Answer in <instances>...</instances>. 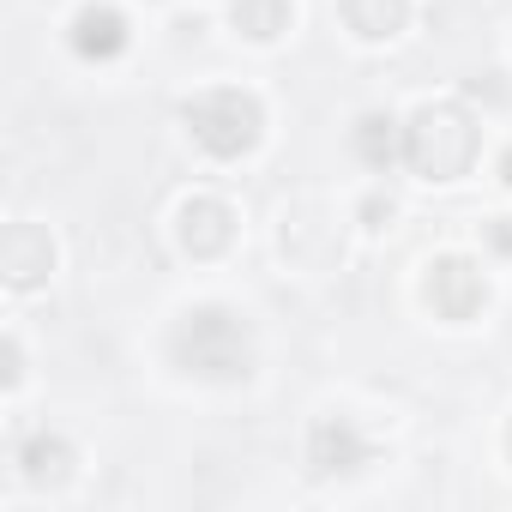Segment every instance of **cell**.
<instances>
[{
    "label": "cell",
    "mask_w": 512,
    "mask_h": 512,
    "mask_svg": "<svg viewBox=\"0 0 512 512\" xmlns=\"http://www.w3.org/2000/svg\"><path fill=\"white\" fill-rule=\"evenodd\" d=\"M169 356L181 374L211 380V386H235L253 374V326L247 314H235L229 302H193L175 332H169Z\"/></svg>",
    "instance_id": "6da1fadb"
},
{
    "label": "cell",
    "mask_w": 512,
    "mask_h": 512,
    "mask_svg": "<svg viewBox=\"0 0 512 512\" xmlns=\"http://www.w3.org/2000/svg\"><path fill=\"white\" fill-rule=\"evenodd\" d=\"M476 157H482V121L464 103L440 97V103L410 109V121H404V169L416 181H440V187L464 181L476 169Z\"/></svg>",
    "instance_id": "7a4b0ae2"
},
{
    "label": "cell",
    "mask_w": 512,
    "mask_h": 512,
    "mask_svg": "<svg viewBox=\"0 0 512 512\" xmlns=\"http://www.w3.org/2000/svg\"><path fill=\"white\" fill-rule=\"evenodd\" d=\"M181 127L211 163H241L266 139V103L247 85H205L181 103Z\"/></svg>",
    "instance_id": "3957f363"
},
{
    "label": "cell",
    "mask_w": 512,
    "mask_h": 512,
    "mask_svg": "<svg viewBox=\"0 0 512 512\" xmlns=\"http://www.w3.org/2000/svg\"><path fill=\"white\" fill-rule=\"evenodd\" d=\"M422 302L446 326H470L488 308V266L476 253H434L422 266Z\"/></svg>",
    "instance_id": "277c9868"
},
{
    "label": "cell",
    "mask_w": 512,
    "mask_h": 512,
    "mask_svg": "<svg viewBox=\"0 0 512 512\" xmlns=\"http://www.w3.org/2000/svg\"><path fill=\"white\" fill-rule=\"evenodd\" d=\"M235 235H241V217H235L229 199H217V193H187V199L175 205V247L187 253L193 266L223 260V253L235 247Z\"/></svg>",
    "instance_id": "5b68a950"
},
{
    "label": "cell",
    "mask_w": 512,
    "mask_h": 512,
    "mask_svg": "<svg viewBox=\"0 0 512 512\" xmlns=\"http://www.w3.org/2000/svg\"><path fill=\"white\" fill-rule=\"evenodd\" d=\"M278 247L284 260L302 266V272H326L338 260V217L320 205V199H302L284 211V229H278Z\"/></svg>",
    "instance_id": "8992f818"
},
{
    "label": "cell",
    "mask_w": 512,
    "mask_h": 512,
    "mask_svg": "<svg viewBox=\"0 0 512 512\" xmlns=\"http://www.w3.org/2000/svg\"><path fill=\"white\" fill-rule=\"evenodd\" d=\"M374 458V440L362 434L356 416H314L308 428V470L314 476H350Z\"/></svg>",
    "instance_id": "52a82bcc"
},
{
    "label": "cell",
    "mask_w": 512,
    "mask_h": 512,
    "mask_svg": "<svg viewBox=\"0 0 512 512\" xmlns=\"http://www.w3.org/2000/svg\"><path fill=\"white\" fill-rule=\"evenodd\" d=\"M55 260H61V253H55V235L43 223H13L7 241H0V272H7V290L13 296L43 290L49 272H55Z\"/></svg>",
    "instance_id": "ba28073f"
},
{
    "label": "cell",
    "mask_w": 512,
    "mask_h": 512,
    "mask_svg": "<svg viewBox=\"0 0 512 512\" xmlns=\"http://www.w3.org/2000/svg\"><path fill=\"white\" fill-rule=\"evenodd\" d=\"M67 43H73V55H79V61L109 67V61H121V55H127L133 31H127L121 7H109V0H85V7L73 13V25H67Z\"/></svg>",
    "instance_id": "9c48e42d"
},
{
    "label": "cell",
    "mask_w": 512,
    "mask_h": 512,
    "mask_svg": "<svg viewBox=\"0 0 512 512\" xmlns=\"http://www.w3.org/2000/svg\"><path fill=\"white\" fill-rule=\"evenodd\" d=\"M13 464H19V482H31V488H61V482H73L79 452H73V440H67V434L37 428L31 440H19Z\"/></svg>",
    "instance_id": "30bf717a"
},
{
    "label": "cell",
    "mask_w": 512,
    "mask_h": 512,
    "mask_svg": "<svg viewBox=\"0 0 512 512\" xmlns=\"http://www.w3.org/2000/svg\"><path fill=\"white\" fill-rule=\"evenodd\" d=\"M416 0H338V19L356 43H398L410 31Z\"/></svg>",
    "instance_id": "8fae6325"
},
{
    "label": "cell",
    "mask_w": 512,
    "mask_h": 512,
    "mask_svg": "<svg viewBox=\"0 0 512 512\" xmlns=\"http://www.w3.org/2000/svg\"><path fill=\"white\" fill-rule=\"evenodd\" d=\"M229 25L247 43H278L296 25V0H229Z\"/></svg>",
    "instance_id": "7c38bea8"
},
{
    "label": "cell",
    "mask_w": 512,
    "mask_h": 512,
    "mask_svg": "<svg viewBox=\"0 0 512 512\" xmlns=\"http://www.w3.org/2000/svg\"><path fill=\"white\" fill-rule=\"evenodd\" d=\"M350 145L368 169H392V163H404V121H392L386 109H368L350 127Z\"/></svg>",
    "instance_id": "4fadbf2b"
},
{
    "label": "cell",
    "mask_w": 512,
    "mask_h": 512,
    "mask_svg": "<svg viewBox=\"0 0 512 512\" xmlns=\"http://www.w3.org/2000/svg\"><path fill=\"white\" fill-rule=\"evenodd\" d=\"M392 217H398V199H392V193H368V199H362V229H368V235L392 229Z\"/></svg>",
    "instance_id": "5bb4252c"
},
{
    "label": "cell",
    "mask_w": 512,
    "mask_h": 512,
    "mask_svg": "<svg viewBox=\"0 0 512 512\" xmlns=\"http://www.w3.org/2000/svg\"><path fill=\"white\" fill-rule=\"evenodd\" d=\"M482 229H488V247L494 253H512V217H488Z\"/></svg>",
    "instance_id": "9a60e30c"
},
{
    "label": "cell",
    "mask_w": 512,
    "mask_h": 512,
    "mask_svg": "<svg viewBox=\"0 0 512 512\" xmlns=\"http://www.w3.org/2000/svg\"><path fill=\"white\" fill-rule=\"evenodd\" d=\"M25 380V350H19V338H7V386H19Z\"/></svg>",
    "instance_id": "2e32d148"
},
{
    "label": "cell",
    "mask_w": 512,
    "mask_h": 512,
    "mask_svg": "<svg viewBox=\"0 0 512 512\" xmlns=\"http://www.w3.org/2000/svg\"><path fill=\"white\" fill-rule=\"evenodd\" d=\"M500 181H506V187H512V151H506V157H500Z\"/></svg>",
    "instance_id": "e0dca14e"
},
{
    "label": "cell",
    "mask_w": 512,
    "mask_h": 512,
    "mask_svg": "<svg viewBox=\"0 0 512 512\" xmlns=\"http://www.w3.org/2000/svg\"><path fill=\"white\" fill-rule=\"evenodd\" d=\"M500 446H506V458H512V422H506V434H500Z\"/></svg>",
    "instance_id": "ac0fdd59"
}]
</instances>
